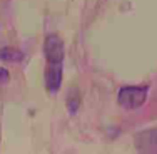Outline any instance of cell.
I'll list each match as a JSON object with an SVG mask.
<instances>
[{
  "mask_svg": "<svg viewBox=\"0 0 157 154\" xmlns=\"http://www.w3.org/2000/svg\"><path fill=\"white\" fill-rule=\"evenodd\" d=\"M44 52L47 59L45 67V87L50 94H55L62 85L63 79V55L65 49L63 42L57 34L47 35L45 44H44Z\"/></svg>",
  "mask_w": 157,
  "mask_h": 154,
  "instance_id": "cell-1",
  "label": "cell"
},
{
  "mask_svg": "<svg viewBox=\"0 0 157 154\" xmlns=\"http://www.w3.org/2000/svg\"><path fill=\"white\" fill-rule=\"evenodd\" d=\"M136 146L140 152H157V131L140 132L136 137Z\"/></svg>",
  "mask_w": 157,
  "mask_h": 154,
  "instance_id": "cell-3",
  "label": "cell"
},
{
  "mask_svg": "<svg viewBox=\"0 0 157 154\" xmlns=\"http://www.w3.org/2000/svg\"><path fill=\"white\" fill-rule=\"evenodd\" d=\"M0 59H3V61H20L22 59V54L18 50H13V49H2L0 50Z\"/></svg>",
  "mask_w": 157,
  "mask_h": 154,
  "instance_id": "cell-4",
  "label": "cell"
},
{
  "mask_svg": "<svg viewBox=\"0 0 157 154\" xmlns=\"http://www.w3.org/2000/svg\"><path fill=\"white\" fill-rule=\"evenodd\" d=\"M9 79H10L9 70L3 69V67H0V84H7V82H9Z\"/></svg>",
  "mask_w": 157,
  "mask_h": 154,
  "instance_id": "cell-5",
  "label": "cell"
},
{
  "mask_svg": "<svg viewBox=\"0 0 157 154\" xmlns=\"http://www.w3.org/2000/svg\"><path fill=\"white\" fill-rule=\"evenodd\" d=\"M149 87L147 85H124L119 89L117 94V102L124 109H137L147 99Z\"/></svg>",
  "mask_w": 157,
  "mask_h": 154,
  "instance_id": "cell-2",
  "label": "cell"
}]
</instances>
